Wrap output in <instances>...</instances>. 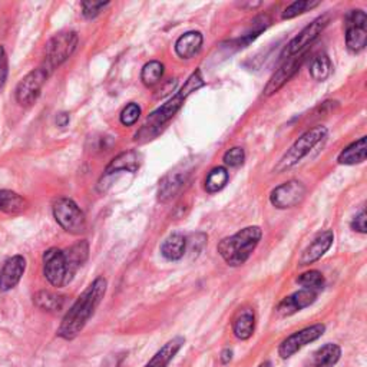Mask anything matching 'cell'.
<instances>
[{
	"label": "cell",
	"instance_id": "cell-1",
	"mask_svg": "<svg viewBox=\"0 0 367 367\" xmlns=\"http://www.w3.org/2000/svg\"><path fill=\"white\" fill-rule=\"evenodd\" d=\"M108 281L105 277L95 278L66 312L57 329V336L63 340H73L85 329L87 323L95 314L98 306L106 295Z\"/></svg>",
	"mask_w": 367,
	"mask_h": 367
},
{
	"label": "cell",
	"instance_id": "cell-2",
	"mask_svg": "<svg viewBox=\"0 0 367 367\" xmlns=\"http://www.w3.org/2000/svg\"><path fill=\"white\" fill-rule=\"evenodd\" d=\"M204 85H205V81L201 75V70L197 69L195 72L191 73L190 78L185 81V85L181 88L180 92H177V95L174 98H171L167 104H164L161 108H158L155 112H153L148 116V119H146V122L142 126V129L139 131V133H136V138L142 136L143 133H145V138H150V136L158 133V131L170 119H172V116L182 108L187 98L190 95H192L195 91L201 89Z\"/></svg>",
	"mask_w": 367,
	"mask_h": 367
},
{
	"label": "cell",
	"instance_id": "cell-3",
	"mask_svg": "<svg viewBox=\"0 0 367 367\" xmlns=\"http://www.w3.org/2000/svg\"><path fill=\"white\" fill-rule=\"evenodd\" d=\"M261 229L257 226L246 227L231 237L219 241L217 250L230 267L246 264L261 240Z\"/></svg>",
	"mask_w": 367,
	"mask_h": 367
},
{
	"label": "cell",
	"instance_id": "cell-4",
	"mask_svg": "<svg viewBox=\"0 0 367 367\" xmlns=\"http://www.w3.org/2000/svg\"><path fill=\"white\" fill-rule=\"evenodd\" d=\"M326 126H316L307 132H305L295 143L290 146V150L283 155V158L275 165L274 171L281 174L292 167H296L305 157L310 154V151L319 145L327 136Z\"/></svg>",
	"mask_w": 367,
	"mask_h": 367
},
{
	"label": "cell",
	"instance_id": "cell-5",
	"mask_svg": "<svg viewBox=\"0 0 367 367\" xmlns=\"http://www.w3.org/2000/svg\"><path fill=\"white\" fill-rule=\"evenodd\" d=\"M56 223L69 234L80 236L87 230V218L78 204L66 197L56 198L52 205Z\"/></svg>",
	"mask_w": 367,
	"mask_h": 367
},
{
	"label": "cell",
	"instance_id": "cell-6",
	"mask_svg": "<svg viewBox=\"0 0 367 367\" xmlns=\"http://www.w3.org/2000/svg\"><path fill=\"white\" fill-rule=\"evenodd\" d=\"M80 38L78 33L73 31H66L55 35L48 43L45 49V63L43 66L52 72L63 62H66L78 46Z\"/></svg>",
	"mask_w": 367,
	"mask_h": 367
},
{
	"label": "cell",
	"instance_id": "cell-7",
	"mask_svg": "<svg viewBox=\"0 0 367 367\" xmlns=\"http://www.w3.org/2000/svg\"><path fill=\"white\" fill-rule=\"evenodd\" d=\"M43 274L53 287H65L77 274L66 254L59 248H49L43 253Z\"/></svg>",
	"mask_w": 367,
	"mask_h": 367
},
{
	"label": "cell",
	"instance_id": "cell-8",
	"mask_svg": "<svg viewBox=\"0 0 367 367\" xmlns=\"http://www.w3.org/2000/svg\"><path fill=\"white\" fill-rule=\"evenodd\" d=\"M330 19H332L330 15H322V16L316 18L295 39H291L288 42V45L284 48V50L281 53V57L288 59V57L303 53L305 49H307L319 38V35H322V32L329 26Z\"/></svg>",
	"mask_w": 367,
	"mask_h": 367
},
{
	"label": "cell",
	"instance_id": "cell-9",
	"mask_svg": "<svg viewBox=\"0 0 367 367\" xmlns=\"http://www.w3.org/2000/svg\"><path fill=\"white\" fill-rule=\"evenodd\" d=\"M49 75H50V72L45 66H40V67L29 72L16 87L15 97H16L18 104L22 106L33 105L38 101L40 91H42L45 82L48 81Z\"/></svg>",
	"mask_w": 367,
	"mask_h": 367
},
{
	"label": "cell",
	"instance_id": "cell-10",
	"mask_svg": "<svg viewBox=\"0 0 367 367\" xmlns=\"http://www.w3.org/2000/svg\"><path fill=\"white\" fill-rule=\"evenodd\" d=\"M324 332H326V326L319 323V324L306 327V329H303L300 332H296V333L290 334L278 346V356L281 358H290L291 356H295L299 350H302L307 344H310V343L316 341L317 339H320L324 334Z\"/></svg>",
	"mask_w": 367,
	"mask_h": 367
},
{
	"label": "cell",
	"instance_id": "cell-11",
	"mask_svg": "<svg viewBox=\"0 0 367 367\" xmlns=\"http://www.w3.org/2000/svg\"><path fill=\"white\" fill-rule=\"evenodd\" d=\"M367 43V16L363 11H351L346 16V45L353 53H358Z\"/></svg>",
	"mask_w": 367,
	"mask_h": 367
},
{
	"label": "cell",
	"instance_id": "cell-12",
	"mask_svg": "<svg viewBox=\"0 0 367 367\" xmlns=\"http://www.w3.org/2000/svg\"><path fill=\"white\" fill-rule=\"evenodd\" d=\"M307 188L297 180H290L275 187L270 194L271 204L278 209H287L299 205L306 197Z\"/></svg>",
	"mask_w": 367,
	"mask_h": 367
},
{
	"label": "cell",
	"instance_id": "cell-13",
	"mask_svg": "<svg viewBox=\"0 0 367 367\" xmlns=\"http://www.w3.org/2000/svg\"><path fill=\"white\" fill-rule=\"evenodd\" d=\"M306 53H300L292 57H288L274 73L273 77L268 80L267 85L264 87V95L271 97L275 92H278L288 81L296 77V73L300 70L303 62H305Z\"/></svg>",
	"mask_w": 367,
	"mask_h": 367
},
{
	"label": "cell",
	"instance_id": "cell-14",
	"mask_svg": "<svg viewBox=\"0 0 367 367\" xmlns=\"http://www.w3.org/2000/svg\"><path fill=\"white\" fill-rule=\"evenodd\" d=\"M26 271V258L23 256H13L5 261L0 268V292L13 290L22 280Z\"/></svg>",
	"mask_w": 367,
	"mask_h": 367
},
{
	"label": "cell",
	"instance_id": "cell-15",
	"mask_svg": "<svg viewBox=\"0 0 367 367\" xmlns=\"http://www.w3.org/2000/svg\"><path fill=\"white\" fill-rule=\"evenodd\" d=\"M317 300V292L316 291H312V290H299L296 292H292V295L284 297L278 307H277V312L278 314L284 316V317H288V316H292L296 314L297 312L312 306L314 302Z\"/></svg>",
	"mask_w": 367,
	"mask_h": 367
},
{
	"label": "cell",
	"instance_id": "cell-16",
	"mask_svg": "<svg viewBox=\"0 0 367 367\" xmlns=\"http://www.w3.org/2000/svg\"><path fill=\"white\" fill-rule=\"evenodd\" d=\"M333 241H334V233L332 230L320 233L303 251L299 260V264L309 265L319 261L330 250V247L333 246Z\"/></svg>",
	"mask_w": 367,
	"mask_h": 367
},
{
	"label": "cell",
	"instance_id": "cell-17",
	"mask_svg": "<svg viewBox=\"0 0 367 367\" xmlns=\"http://www.w3.org/2000/svg\"><path fill=\"white\" fill-rule=\"evenodd\" d=\"M188 180V172L182 171H174L167 174L158 187V201L165 204L174 199L185 187Z\"/></svg>",
	"mask_w": 367,
	"mask_h": 367
},
{
	"label": "cell",
	"instance_id": "cell-18",
	"mask_svg": "<svg viewBox=\"0 0 367 367\" xmlns=\"http://www.w3.org/2000/svg\"><path fill=\"white\" fill-rule=\"evenodd\" d=\"M341 357V349L336 343H327L317 349L305 367H334Z\"/></svg>",
	"mask_w": 367,
	"mask_h": 367
},
{
	"label": "cell",
	"instance_id": "cell-19",
	"mask_svg": "<svg viewBox=\"0 0 367 367\" xmlns=\"http://www.w3.org/2000/svg\"><path fill=\"white\" fill-rule=\"evenodd\" d=\"M141 167V155L136 151H126L115 157L105 170V177L119 172H136Z\"/></svg>",
	"mask_w": 367,
	"mask_h": 367
},
{
	"label": "cell",
	"instance_id": "cell-20",
	"mask_svg": "<svg viewBox=\"0 0 367 367\" xmlns=\"http://www.w3.org/2000/svg\"><path fill=\"white\" fill-rule=\"evenodd\" d=\"M185 344V339L178 336L165 343L155 354L154 357L145 364V367H167L172 358L177 356V353L181 350V347Z\"/></svg>",
	"mask_w": 367,
	"mask_h": 367
},
{
	"label": "cell",
	"instance_id": "cell-21",
	"mask_svg": "<svg viewBox=\"0 0 367 367\" xmlns=\"http://www.w3.org/2000/svg\"><path fill=\"white\" fill-rule=\"evenodd\" d=\"M202 42H204V38L199 32H195V31L187 32L181 35L175 42V52L182 59H191L195 55H198V52L202 48Z\"/></svg>",
	"mask_w": 367,
	"mask_h": 367
},
{
	"label": "cell",
	"instance_id": "cell-22",
	"mask_svg": "<svg viewBox=\"0 0 367 367\" xmlns=\"http://www.w3.org/2000/svg\"><path fill=\"white\" fill-rule=\"evenodd\" d=\"M367 155V143L366 136H361L358 141L350 143L340 153L337 161L340 165H356L366 161Z\"/></svg>",
	"mask_w": 367,
	"mask_h": 367
},
{
	"label": "cell",
	"instance_id": "cell-23",
	"mask_svg": "<svg viewBox=\"0 0 367 367\" xmlns=\"http://www.w3.org/2000/svg\"><path fill=\"white\" fill-rule=\"evenodd\" d=\"M187 244L188 241L182 234L174 233L167 237L161 244V254L168 261H178L184 257L187 251Z\"/></svg>",
	"mask_w": 367,
	"mask_h": 367
},
{
	"label": "cell",
	"instance_id": "cell-24",
	"mask_svg": "<svg viewBox=\"0 0 367 367\" xmlns=\"http://www.w3.org/2000/svg\"><path fill=\"white\" fill-rule=\"evenodd\" d=\"M29 202L15 191L2 190L0 191V212L8 215H18L26 211Z\"/></svg>",
	"mask_w": 367,
	"mask_h": 367
},
{
	"label": "cell",
	"instance_id": "cell-25",
	"mask_svg": "<svg viewBox=\"0 0 367 367\" xmlns=\"http://www.w3.org/2000/svg\"><path fill=\"white\" fill-rule=\"evenodd\" d=\"M256 329V316L250 309L241 310L233 322V332L237 339L248 340Z\"/></svg>",
	"mask_w": 367,
	"mask_h": 367
},
{
	"label": "cell",
	"instance_id": "cell-26",
	"mask_svg": "<svg viewBox=\"0 0 367 367\" xmlns=\"http://www.w3.org/2000/svg\"><path fill=\"white\" fill-rule=\"evenodd\" d=\"M33 302L40 310L49 312V313H57L65 306V297L63 296L56 295V292H52V291H48V290L38 291L35 297H33Z\"/></svg>",
	"mask_w": 367,
	"mask_h": 367
},
{
	"label": "cell",
	"instance_id": "cell-27",
	"mask_svg": "<svg viewBox=\"0 0 367 367\" xmlns=\"http://www.w3.org/2000/svg\"><path fill=\"white\" fill-rule=\"evenodd\" d=\"M65 254L72 265V268L78 271L88 260L89 257V244L88 241H80L77 244H73L72 247H69L67 250H65Z\"/></svg>",
	"mask_w": 367,
	"mask_h": 367
},
{
	"label": "cell",
	"instance_id": "cell-28",
	"mask_svg": "<svg viewBox=\"0 0 367 367\" xmlns=\"http://www.w3.org/2000/svg\"><path fill=\"white\" fill-rule=\"evenodd\" d=\"M229 171L224 167H217L211 170L205 178V190L209 194H215L218 191H221L227 182H229Z\"/></svg>",
	"mask_w": 367,
	"mask_h": 367
},
{
	"label": "cell",
	"instance_id": "cell-29",
	"mask_svg": "<svg viewBox=\"0 0 367 367\" xmlns=\"http://www.w3.org/2000/svg\"><path fill=\"white\" fill-rule=\"evenodd\" d=\"M332 69H333V63L330 57L326 53H322L313 59L310 65V75L314 81L323 82L330 77Z\"/></svg>",
	"mask_w": 367,
	"mask_h": 367
},
{
	"label": "cell",
	"instance_id": "cell-30",
	"mask_svg": "<svg viewBox=\"0 0 367 367\" xmlns=\"http://www.w3.org/2000/svg\"><path fill=\"white\" fill-rule=\"evenodd\" d=\"M164 75V65L158 60H151L145 63L141 72V81L145 87L157 85Z\"/></svg>",
	"mask_w": 367,
	"mask_h": 367
},
{
	"label": "cell",
	"instance_id": "cell-31",
	"mask_svg": "<svg viewBox=\"0 0 367 367\" xmlns=\"http://www.w3.org/2000/svg\"><path fill=\"white\" fill-rule=\"evenodd\" d=\"M297 283L306 288V290H312V291H319L324 287V277L320 271L317 270H310L307 273H303L297 277Z\"/></svg>",
	"mask_w": 367,
	"mask_h": 367
},
{
	"label": "cell",
	"instance_id": "cell-32",
	"mask_svg": "<svg viewBox=\"0 0 367 367\" xmlns=\"http://www.w3.org/2000/svg\"><path fill=\"white\" fill-rule=\"evenodd\" d=\"M268 26H270V19H268L267 16H260V18L254 19L251 29H250L246 35H243V36L239 39V45L243 48V46H246V45H248V43H251V42H253L254 39H257Z\"/></svg>",
	"mask_w": 367,
	"mask_h": 367
},
{
	"label": "cell",
	"instance_id": "cell-33",
	"mask_svg": "<svg viewBox=\"0 0 367 367\" xmlns=\"http://www.w3.org/2000/svg\"><path fill=\"white\" fill-rule=\"evenodd\" d=\"M320 2H312V0H297V2L291 4L284 12H283V19H292L299 15H303L305 12H307L309 9H313L316 6H319Z\"/></svg>",
	"mask_w": 367,
	"mask_h": 367
},
{
	"label": "cell",
	"instance_id": "cell-34",
	"mask_svg": "<svg viewBox=\"0 0 367 367\" xmlns=\"http://www.w3.org/2000/svg\"><path fill=\"white\" fill-rule=\"evenodd\" d=\"M139 116H141V106L135 102H131L122 109L119 119L124 126H132L133 124L138 122Z\"/></svg>",
	"mask_w": 367,
	"mask_h": 367
},
{
	"label": "cell",
	"instance_id": "cell-35",
	"mask_svg": "<svg viewBox=\"0 0 367 367\" xmlns=\"http://www.w3.org/2000/svg\"><path fill=\"white\" fill-rule=\"evenodd\" d=\"M226 165L229 167H240L243 165L244 160H246V153L243 148H240V146H234V148L229 150L224 157H223Z\"/></svg>",
	"mask_w": 367,
	"mask_h": 367
},
{
	"label": "cell",
	"instance_id": "cell-36",
	"mask_svg": "<svg viewBox=\"0 0 367 367\" xmlns=\"http://www.w3.org/2000/svg\"><path fill=\"white\" fill-rule=\"evenodd\" d=\"M109 6L108 2H84L82 4V15L87 19H94L97 18L101 12H104V9Z\"/></svg>",
	"mask_w": 367,
	"mask_h": 367
},
{
	"label": "cell",
	"instance_id": "cell-37",
	"mask_svg": "<svg viewBox=\"0 0 367 367\" xmlns=\"http://www.w3.org/2000/svg\"><path fill=\"white\" fill-rule=\"evenodd\" d=\"M9 73V62H8V53L5 48L0 45V89H2L8 81Z\"/></svg>",
	"mask_w": 367,
	"mask_h": 367
},
{
	"label": "cell",
	"instance_id": "cell-38",
	"mask_svg": "<svg viewBox=\"0 0 367 367\" xmlns=\"http://www.w3.org/2000/svg\"><path fill=\"white\" fill-rule=\"evenodd\" d=\"M351 229L360 234L367 233V226H366V211H361L353 221H351Z\"/></svg>",
	"mask_w": 367,
	"mask_h": 367
},
{
	"label": "cell",
	"instance_id": "cell-39",
	"mask_svg": "<svg viewBox=\"0 0 367 367\" xmlns=\"http://www.w3.org/2000/svg\"><path fill=\"white\" fill-rule=\"evenodd\" d=\"M69 121H70V118H69V114H66V112H60L56 115V125L59 128H65L69 124Z\"/></svg>",
	"mask_w": 367,
	"mask_h": 367
},
{
	"label": "cell",
	"instance_id": "cell-40",
	"mask_svg": "<svg viewBox=\"0 0 367 367\" xmlns=\"http://www.w3.org/2000/svg\"><path fill=\"white\" fill-rule=\"evenodd\" d=\"M231 358H233V350L226 349V350L221 353V361H223L224 364H227V363L231 361Z\"/></svg>",
	"mask_w": 367,
	"mask_h": 367
},
{
	"label": "cell",
	"instance_id": "cell-41",
	"mask_svg": "<svg viewBox=\"0 0 367 367\" xmlns=\"http://www.w3.org/2000/svg\"><path fill=\"white\" fill-rule=\"evenodd\" d=\"M258 367H273V364L270 361H263Z\"/></svg>",
	"mask_w": 367,
	"mask_h": 367
}]
</instances>
